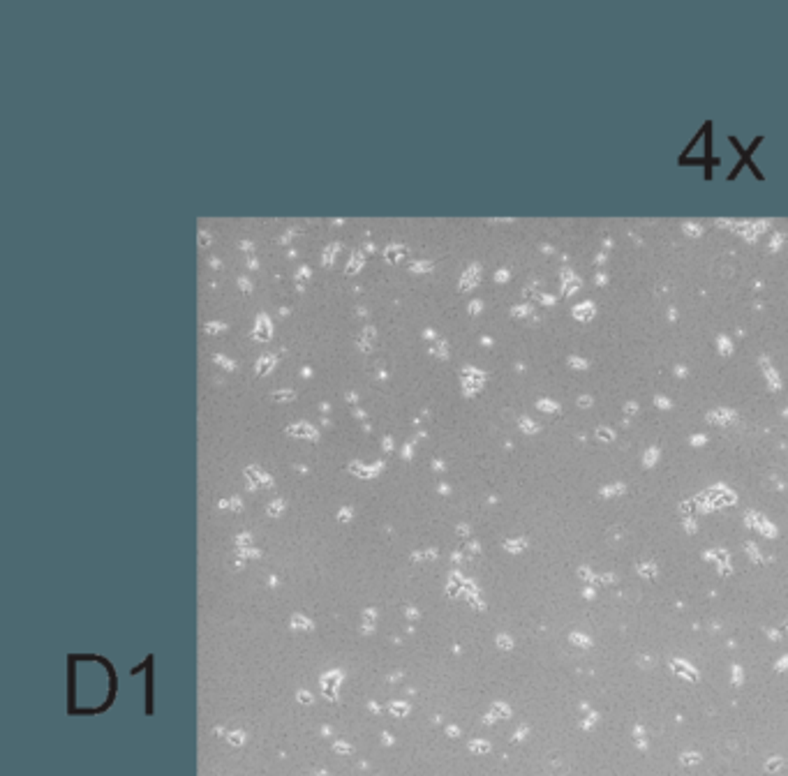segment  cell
I'll return each instance as SVG.
<instances>
[{
    "label": "cell",
    "instance_id": "ba28073f",
    "mask_svg": "<svg viewBox=\"0 0 788 776\" xmlns=\"http://www.w3.org/2000/svg\"><path fill=\"white\" fill-rule=\"evenodd\" d=\"M432 266H435V263L428 259L414 261V263H409V273H428V270H432Z\"/></svg>",
    "mask_w": 788,
    "mask_h": 776
},
{
    "label": "cell",
    "instance_id": "9c48e42d",
    "mask_svg": "<svg viewBox=\"0 0 788 776\" xmlns=\"http://www.w3.org/2000/svg\"><path fill=\"white\" fill-rule=\"evenodd\" d=\"M213 361L218 363V366H222V368H225L227 372H234V370H236V361L227 359V356H220V354H215V356H213Z\"/></svg>",
    "mask_w": 788,
    "mask_h": 776
},
{
    "label": "cell",
    "instance_id": "ffe728a7",
    "mask_svg": "<svg viewBox=\"0 0 788 776\" xmlns=\"http://www.w3.org/2000/svg\"><path fill=\"white\" fill-rule=\"evenodd\" d=\"M423 335H426L428 340H432V338H435V331H430V328H428L426 333H423Z\"/></svg>",
    "mask_w": 788,
    "mask_h": 776
},
{
    "label": "cell",
    "instance_id": "ac0fdd59",
    "mask_svg": "<svg viewBox=\"0 0 788 776\" xmlns=\"http://www.w3.org/2000/svg\"><path fill=\"white\" fill-rule=\"evenodd\" d=\"M257 266H259V263H257V259H254V257H250V259H248V268H257Z\"/></svg>",
    "mask_w": 788,
    "mask_h": 776
},
{
    "label": "cell",
    "instance_id": "7402d4cb",
    "mask_svg": "<svg viewBox=\"0 0 788 776\" xmlns=\"http://www.w3.org/2000/svg\"><path fill=\"white\" fill-rule=\"evenodd\" d=\"M363 250H366V252H373V250H375V245H373V243H366V247H363Z\"/></svg>",
    "mask_w": 788,
    "mask_h": 776
},
{
    "label": "cell",
    "instance_id": "8fae6325",
    "mask_svg": "<svg viewBox=\"0 0 788 776\" xmlns=\"http://www.w3.org/2000/svg\"><path fill=\"white\" fill-rule=\"evenodd\" d=\"M446 352H449V347H446V342H442V340H439V342L430 349V354H432V356H437V359H446V356H449Z\"/></svg>",
    "mask_w": 788,
    "mask_h": 776
},
{
    "label": "cell",
    "instance_id": "5b68a950",
    "mask_svg": "<svg viewBox=\"0 0 788 776\" xmlns=\"http://www.w3.org/2000/svg\"><path fill=\"white\" fill-rule=\"evenodd\" d=\"M277 363V356L275 354H266V356H261V359L254 363V372H257V375H268L270 370H273V366Z\"/></svg>",
    "mask_w": 788,
    "mask_h": 776
},
{
    "label": "cell",
    "instance_id": "5bb4252c",
    "mask_svg": "<svg viewBox=\"0 0 788 776\" xmlns=\"http://www.w3.org/2000/svg\"><path fill=\"white\" fill-rule=\"evenodd\" d=\"M293 277H296V280H300V282H303V280H307V277H310V268H307V266H300V268L296 270V275H293Z\"/></svg>",
    "mask_w": 788,
    "mask_h": 776
},
{
    "label": "cell",
    "instance_id": "6da1fadb",
    "mask_svg": "<svg viewBox=\"0 0 788 776\" xmlns=\"http://www.w3.org/2000/svg\"><path fill=\"white\" fill-rule=\"evenodd\" d=\"M270 335H273V324H270L268 317L261 312L257 317V324H254V331H252V338L254 340H261V342H268Z\"/></svg>",
    "mask_w": 788,
    "mask_h": 776
},
{
    "label": "cell",
    "instance_id": "3957f363",
    "mask_svg": "<svg viewBox=\"0 0 788 776\" xmlns=\"http://www.w3.org/2000/svg\"><path fill=\"white\" fill-rule=\"evenodd\" d=\"M407 254V247L403 245V243H389L386 245V250H384V259L389 261V263H398L400 259H403Z\"/></svg>",
    "mask_w": 788,
    "mask_h": 776
},
{
    "label": "cell",
    "instance_id": "30bf717a",
    "mask_svg": "<svg viewBox=\"0 0 788 776\" xmlns=\"http://www.w3.org/2000/svg\"><path fill=\"white\" fill-rule=\"evenodd\" d=\"M270 398H273V400H280V402H289V400H293V398H296V393H293V391H289V388H282V391H275V393H270Z\"/></svg>",
    "mask_w": 788,
    "mask_h": 776
},
{
    "label": "cell",
    "instance_id": "d6986e66",
    "mask_svg": "<svg viewBox=\"0 0 788 776\" xmlns=\"http://www.w3.org/2000/svg\"><path fill=\"white\" fill-rule=\"evenodd\" d=\"M345 398H347V402H357V393H347Z\"/></svg>",
    "mask_w": 788,
    "mask_h": 776
},
{
    "label": "cell",
    "instance_id": "8992f818",
    "mask_svg": "<svg viewBox=\"0 0 788 776\" xmlns=\"http://www.w3.org/2000/svg\"><path fill=\"white\" fill-rule=\"evenodd\" d=\"M363 259H366V257H363V252L361 250H354L352 257H350V263H347V268H345V275H357L359 270L363 268V263H366Z\"/></svg>",
    "mask_w": 788,
    "mask_h": 776
},
{
    "label": "cell",
    "instance_id": "277c9868",
    "mask_svg": "<svg viewBox=\"0 0 788 776\" xmlns=\"http://www.w3.org/2000/svg\"><path fill=\"white\" fill-rule=\"evenodd\" d=\"M287 434H296V437H307V439H317V430L312 428L310 423L300 421V423H293L287 428Z\"/></svg>",
    "mask_w": 788,
    "mask_h": 776
},
{
    "label": "cell",
    "instance_id": "44dd1931",
    "mask_svg": "<svg viewBox=\"0 0 788 776\" xmlns=\"http://www.w3.org/2000/svg\"><path fill=\"white\" fill-rule=\"evenodd\" d=\"M319 411H324V414H326V411H329V402H322V405H319Z\"/></svg>",
    "mask_w": 788,
    "mask_h": 776
},
{
    "label": "cell",
    "instance_id": "52a82bcc",
    "mask_svg": "<svg viewBox=\"0 0 788 776\" xmlns=\"http://www.w3.org/2000/svg\"><path fill=\"white\" fill-rule=\"evenodd\" d=\"M338 250H340V243H338V240H336V243H329L326 247H324V252H322V263H324V266H331V263L336 261Z\"/></svg>",
    "mask_w": 788,
    "mask_h": 776
},
{
    "label": "cell",
    "instance_id": "2e32d148",
    "mask_svg": "<svg viewBox=\"0 0 788 776\" xmlns=\"http://www.w3.org/2000/svg\"><path fill=\"white\" fill-rule=\"evenodd\" d=\"M238 247H241V250H245V252H252L254 245L250 243V240H241V243H238Z\"/></svg>",
    "mask_w": 788,
    "mask_h": 776
},
{
    "label": "cell",
    "instance_id": "7a4b0ae2",
    "mask_svg": "<svg viewBox=\"0 0 788 776\" xmlns=\"http://www.w3.org/2000/svg\"><path fill=\"white\" fill-rule=\"evenodd\" d=\"M375 338H377V328H375V326H366V328L361 331V335L357 338V347L361 349L363 354H370V352H373Z\"/></svg>",
    "mask_w": 788,
    "mask_h": 776
},
{
    "label": "cell",
    "instance_id": "603a6c76",
    "mask_svg": "<svg viewBox=\"0 0 788 776\" xmlns=\"http://www.w3.org/2000/svg\"><path fill=\"white\" fill-rule=\"evenodd\" d=\"M211 266H213V268H220V261L213 257V259H211Z\"/></svg>",
    "mask_w": 788,
    "mask_h": 776
},
{
    "label": "cell",
    "instance_id": "4fadbf2b",
    "mask_svg": "<svg viewBox=\"0 0 788 776\" xmlns=\"http://www.w3.org/2000/svg\"><path fill=\"white\" fill-rule=\"evenodd\" d=\"M238 286L243 289V293H252V282L250 277H238Z\"/></svg>",
    "mask_w": 788,
    "mask_h": 776
},
{
    "label": "cell",
    "instance_id": "9a60e30c",
    "mask_svg": "<svg viewBox=\"0 0 788 776\" xmlns=\"http://www.w3.org/2000/svg\"><path fill=\"white\" fill-rule=\"evenodd\" d=\"M208 240H211V236H208V231H199V245H202V247L211 245V243H208Z\"/></svg>",
    "mask_w": 788,
    "mask_h": 776
},
{
    "label": "cell",
    "instance_id": "7c38bea8",
    "mask_svg": "<svg viewBox=\"0 0 788 776\" xmlns=\"http://www.w3.org/2000/svg\"><path fill=\"white\" fill-rule=\"evenodd\" d=\"M204 331H206V333H220V331H227V324H220V321L204 324Z\"/></svg>",
    "mask_w": 788,
    "mask_h": 776
},
{
    "label": "cell",
    "instance_id": "e0dca14e",
    "mask_svg": "<svg viewBox=\"0 0 788 776\" xmlns=\"http://www.w3.org/2000/svg\"><path fill=\"white\" fill-rule=\"evenodd\" d=\"M391 444H393L391 437H384V451H391V448H393Z\"/></svg>",
    "mask_w": 788,
    "mask_h": 776
}]
</instances>
